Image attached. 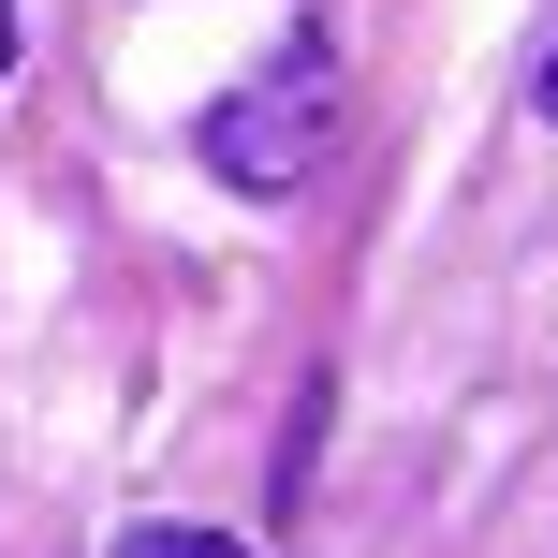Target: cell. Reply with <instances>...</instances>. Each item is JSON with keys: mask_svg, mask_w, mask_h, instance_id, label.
Segmentation results:
<instances>
[{"mask_svg": "<svg viewBox=\"0 0 558 558\" xmlns=\"http://www.w3.org/2000/svg\"><path fill=\"white\" fill-rule=\"evenodd\" d=\"M324 133H338V74L324 59H279L235 104H206V162H221L235 192H294V177L324 162Z\"/></svg>", "mask_w": 558, "mask_h": 558, "instance_id": "1", "label": "cell"}, {"mask_svg": "<svg viewBox=\"0 0 558 558\" xmlns=\"http://www.w3.org/2000/svg\"><path fill=\"white\" fill-rule=\"evenodd\" d=\"M118 558H251V544H221V530H133Z\"/></svg>", "mask_w": 558, "mask_h": 558, "instance_id": "2", "label": "cell"}, {"mask_svg": "<svg viewBox=\"0 0 558 558\" xmlns=\"http://www.w3.org/2000/svg\"><path fill=\"white\" fill-rule=\"evenodd\" d=\"M0 74H15V0H0Z\"/></svg>", "mask_w": 558, "mask_h": 558, "instance_id": "3", "label": "cell"}, {"mask_svg": "<svg viewBox=\"0 0 558 558\" xmlns=\"http://www.w3.org/2000/svg\"><path fill=\"white\" fill-rule=\"evenodd\" d=\"M544 118H558V59H544Z\"/></svg>", "mask_w": 558, "mask_h": 558, "instance_id": "4", "label": "cell"}]
</instances>
